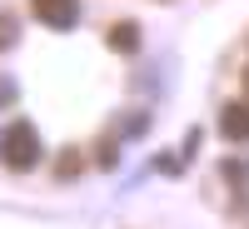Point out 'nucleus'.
<instances>
[{
	"mask_svg": "<svg viewBox=\"0 0 249 229\" xmlns=\"http://www.w3.org/2000/svg\"><path fill=\"white\" fill-rule=\"evenodd\" d=\"M5 40H10V20H0V45H5Z\"/></svg>",
	"mask_w": 249,
	"mask_h": 229,
	"instance_id": "39448f33",
	"label": "nucleus"
},
{
	"mask_svg": "<svg viewBox=\"0 0 249 229\" xmlns=\"http://www.w3.org/2000/svg\"><path fill=\"white\" fill-rule=\"evenodd\" d=\"M0 159L10 164V170H30V164L40 159V135L30 120H15L5 135H0Z\"/></svg>",
	"mask_w": 249,
	"mask_h": 229,
	"instance_id": "f257e3e1",
	"label": "nucleus"
},
{
	"mask_svg": "<svg viewBox=\"0 0 249 229\" xmlns=\"http://www.w3.org/2000/svg\"><path fill=\"white\" fill-rule=\"evenodd\" d=\"M110 45H115V50H135V45H140V30H135V25H115V30H110Z\"/></svg>",
	"mask_w": 249,
	"mask_h": 229,
	"instance_id": "20e7f679",
	"label": "nucleus"
},
{
	"mask_svg": "<svg viewBox=\"0 0 249 229\" xmlns=\"http://www.w3.org/2000/svg\"><path fill=\"white\" fill-rule=\"evenodd\" d=\"M224 135H230V140H249V110H244V105H230V110H224Z\"/></svg>",
	"mask_w": 249,
	"mask_h": 229,
	"instance_id": "7ed1b4c3",
	"label": "nucleus"
},
{
	"mask_svg": "<svg viewBox=\"0 0 249 229\" xmlns=\"http://www.w3.org/2000/svg\"><path fill=\"white\" fill-rule=\"evenodd\" d=\"M30 10L40 25H50V30H70L75 20H80V5L75 0H30Z\"/></svg>",
	"mask_w": 249,
	"mask_h": 229,
	"instance_id": "f03ea898",
	"label": "nucleus"
}]
</instances>
